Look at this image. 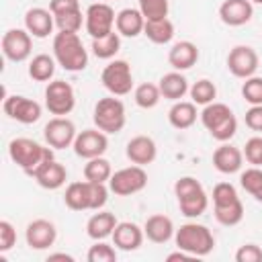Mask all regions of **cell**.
<instances>
[{
	"label": "cell",
	"mask_w": 262,
	"mask_h": 262,
	"mask_svg": "<svg viewBox=\"0 0 262 262\" xmlns=\"http://www.w3.org/2000/svg\"><path fill=\"white\" fill-rule=\"evenodd\" d=\"M8 156L27 176L33 178L49 160H53V147L41 145L29 137H16L8 143Z\"/></svg>",
	"instance_id": "6da1fadb"
},
{
	"label": "cell",
	"mask_w": 262,
	"mask_h": 262,
	"mask_svg": "<svg viewBox=\"0 0 262 262\" xmlns=\"http://www.w3.org/2000/svg\"><path fill=\"white\" fill-rule=\"evenodd\" d=\"M111 188L106 182H90V180H78L70 182L63 194V203L72 211H98L106 205Z\"/></svg>",
	"instance_id": "7a4b0ae2"
},
{
	"label": "cell",
	"mask_w": 262,
	"mask_h": 262,
	"mask_svg": "<svg viewBox=\"0 0 262 262\" xmlns=\"http://www.w3.org/2000/svg\"><path fill=\"white\" fill-rule=\"evenodd\" d=\"M53 57L66 72H82L88 66V51L78 33L59 31L53 37Z\"/></svg>",
	"instance_id": "3957f363"
},
{
	"label": "cell",
	"mask_w": 262,
	"mask_h": 262,
	"mask_svg": "<svg viewBox=\"0 0 262 262\" xmlns=\"http://www.w3.org/2000/svg\"><path fill=\"white\" fill-rule=\"evenodd\" d=\"M174 194L178 201V209L184 217L196 219L209 207V194L203 184L192 176H180L174 182Z\"/></svg>",
	"instance_id": "277c9868"
},
{
	"label": "cell",
	"mask_w": 262,
	"mask_h": 262,
	"mask_svg": "<svg viewBox=\"0 0 262 262\" xmlns=\"http://www.w3.org/2000/svg\"><path fill=\"white\" fill-rule=\"evenodd\" d=\"M213 215L217 223L233 227L244 219V203L231 182H219L213 188Z\"/></svg>",
	"instance_id": "5b68a950"
},
{
	"label": "cell",
	"mask_w": 262,
	"mask_h": 262,
	"mask_svg": "<svg viewBox=\"0 0 262 262\" xmlns=\"http://www.w3.org/2000/svg\"><path fill=\"white\" fill-rule=\"evenodd\" d=\"M174 242H176V248L188 252L192 258H203V256L211 254L215 248L213 231L207 225L196 223V221H188V223L180 225L174 233Z\"/></svg>",
	"instance_id": "8992f818"
},
{
	"label": "cell",
	"mask_w": 262,
	"mask_h": 262,
	"mask_svg": "<svg viewBox=\"0 0 262 262\" xmlns=\"http://www.w3.org/2000/svg\"><path fill=\"white\" fill-rule=\"evenodd\" d=\"M201 123L219 143L229 141L237 131V119L225 102H211L201 111Z\"/></svg>",
	"instance_id": "52a82bcc"
},
{
	"label": "cell",
	"mask_w": 262,
	"mask_h": 262,
	"mask_svg": "<svg viewBox=\"0 0 262 262\" xmlns=\"http://www.w3.org/2000/svg\"><path fill=\"white\" fill-rule=\"evenodd\" d=\"M92 121L96 125V129L104 131L106 135H115L121 133L125 123H127V113H125V104L121 98L104 96L94 104V113H92Z\"/></svg>",
	"instance_id": "ba28073f"
},
{
	"label": "cell",
	"mask_w": 262,
	"mask_h": 262,
	"mask_svg": "<svg viewBox=\"0 0 262 262\" xmlns=\"http://www.w3.org/2000/svg\"><path fill=\"white\" fill-rule=\"evenodd\" d=\"M145 186H147V172L143 170V166L137 164L113 172L108 180V188L117 196H131L135 192H141Z\"/></svg>",
	"instance_id": "9c48e42d"
},
{
	"label": "cell",
	"mask_w": 262,
	"mask_h": 262,
	"mask_svg": "<svg viewBox=\"0 0 262 262\" xmlns=\"http://www.w3.org/2000/svg\"><path fill=\"white\" fill-rule=\"evenodd\" d=\"M102 86L113 94V96H125L133 90V72L131 66L125 59H113L104 66L100 74Z\"/></svg>",
	"instance_id": "30bf717a"
},
{
	"label": "cell",
	"mask_w": 262,
	"mask_h": 262,
	"mask_svg": "<svg viewBox=\"0 0 262 262\" xmlns=\"http://www.w3.org/2000/svg\"><path fill=\"white\" fill-rule=\"evenodd\" d=\"M45 106L55 117H66L76 106V92L66 80H51L45 88Z\"/></svg>",
	"instance_id": "8fae6325"
},
{
	"label": "cell",
	"mask_w": 262,
	"mask_h": 262,
	"mask_svg": "<svg viewBox=\"0 0 262 262\" xmlns=\"http://www.w3.org/2000/svg\"><path fill=\"white\" fill-rule=\"evenodd\" d=\"M115 20H117V14H115L113 6H108L106 2H94L84 12V27L92 39H98V37L113 33Z\"/></svg>",
	"instance_id": "7c38bea8"
},
{
	"label": "cell",
	"mask_w": 262,
	"mask_h": 262,
	"mask_svg": "<svg viewBox=\"0 0 262 262\" xmlns=\"http://www.w3.org/2000/svg\"><path fill=\"white\" fill-rule=\"evenodd\" d=\"M2 108L12 121H18L23 125H33L41 119V104L23 94H6L2 100Z\"/></svg>",
	"instance_id": "4fadbf2b"
},
{
	"label": "cell",
	"mask_w": 262,
	"mask_h": 262,
	"mask_svg": "<svg viewBox=\"0 0 262 262\" xmlns=\"http://www.w3.org/2000/svg\"><path fill=\"white\" fill-rule=\"evenodd\" d=\"M49 10L55 18V27L66 33H78L84 23V14L78 0H51Z\"/></svg>",
	"instance_id": "5bb4252c"
},
{
	"label": "cell",
	"mask_w": 262,
	"mask_h": 262,
	"mask_svg": "<svg viewBox=\"0 0 262 262\" xmlns=\"http://www.w3.org/2000/svg\"><path fill=\"white\" fill-rule=\"evenodd\" d=\"M33 51V35L27 29H8L2 35V53L8 61L20 63L31 57Z\"/></svg>",
	"instance_id": "9a60e30c"
},
{
	"label": "cell",
	"mask_w": 262,
	"mask_h": 262,
	"mask_svg": "<svg viewBox=\"0 0 262 262\" xmlns=\"http://www.w3.org/2000/svg\"><path fill=\"white\" fill-rule=\"evenodd\" d=\"M258 66H260V57H258L256 49L250 45H235L227 55V70L235 78L246 80V78L254 76Z\"/></svg>",
	"instance_id": "2e32d148"
},
{
	"label": "cell",
	"mask_w": 262,
	"mask_h": 262,
	"mask_svg": "<svg viewBox=\"0 0 262 262\" xmlns=\"http://www.w3.org/2000/svg\"><path fill=\"white\" fill-rule=\"evenodd\" d=\"M76 135H78L76 125H74L68 117H53V119H49V123H47L45 129H43L45 143H47L49 147H53V149L72 147Z\"/></svg>",
	"instance_id": "e0dca14e"
},
{
	"label": "cell",
	"mask_w": 262,
	"mask_h": 262,
	"mask_svg": "<svg viewBox=\"0 0 262 262\" xmlns=\"http://www.w3.org/2000/svg\"><path fill=\"white\" fill-rule=\"evenodd\" d=\"M74 154L78 158H84V160H92V158H98L106 151L108 147V137L104 131L100 129H84L76 135L74 139Z\"/></svg>",
	"instance_id": "ac0fdd59"
},
{
	"label": "cell",
	"mask_w": 262,
	"mask_h": 262,
	"mask_svg": "<svg viewBox=\"0 0 262 262\" xmlns=\"http://www.w3.org/2000/svg\"><path fill=\"white\" fill-rule=\"evenodd\" d=\"M25 239L31 250H47L57 239V229L49 219H35L25 229Z\"/></svg>",
	"instance_id": "d6986e66"
},
{
	"label": "cell",
	"mask_w": 262,
	"mask_h": 262,
	"mask_svg": "<svg viewBox=\"0 0 262 262\" xmlns=\"http://www.w3.org/2000/svg\"><path fill=\"white\" fill-rule=\"evenodd\" d=\"M254 16V4L250 0H223L219 6V18L227 27H242Z\"/></svg>",
	"instance_id": "ffe728a7"
},
{
	"label": "cell",
	"mask_w": 262,
	"mask_h": 262,
	"mask_svg": "<svg viewBox=\"0 0 262 262\" xmlns=\"http://www.w3.org/2000/svg\"><path fill=\"white\" fill-rule=\"evenodd\" d=\"M125 156L131 164H137V166H147L156 160L158 156V145L156 141L149 137V135H135L127 141V147H125Z\"/></svg>",
	"instance_id": "44dd1931"
},
{
	"label": "cell",
	"mask_w": 262,
	"mask_h": 262,
	"mask_svg": "<svg viewBox=\"0 0 262 262\" xmlns=\"http://www.w3.org/2000/svg\"><path fill=\"white\" fill-rule=\"evenodd\" d=\"M213 166L221 174H235L244 166V151L227 141H223L215 151H213Z\"/></svg>",
	"instance_id": "7402d4cb"
},
{
	"label": "cell",
	"mask_w": 262,
	"mask_h": 262,
	"mask_svg": "<svg viewBox=\"0 0 262 262\" xmlns=\"http://www.w3.org/2000/svg\"><path fill=\"white\" fill-rule=\"evenodd\" d=\"M143 227H139L133 221H119L113 231V244L123 252H135L143 244Z\"/></svg>",
	"instance_id": "603a6c76"
},
{
	"label": "cell",
	"mask_w": 262,
	"mask_h": 262,
	"mask_svg": "<svg viewBox=\"0 0 262 262\" xmlns=\"http://www.w3.org/2000/svg\"><path fill=\"white\" fill-rule=\"evenodd\" d=\"M55 27V18L51 14V10L47 8H29L25 12V29L35 37V39H45L49 37V33Z\"/></svg>",
	"instance_id": "cb8c5ba5"
},
{
	"label": "cell",
	"mask_w": 262,
	"mask_h": 262,
	"mask_svg": "<svg viewBox=\"0 0 262 262\" xmlns=\"http://www.w3.org/2000/svg\"><path fill=\"white\" fill-rule=\"evenodd\" d=\"M143 233L149 242L154 244H166L174 237L176 229H174V223L168 215H162V213H156V215H149L143 223Z\"/></svg>",
	"instance_id": "d4e9b609"
},
{
	"label": "cell",
	"mask_w": 262,
	"mask_h": 262,
	"mask_svg": "<svg viewBox=\"0 0 262 262\" xmlns=\"http://www.w3.org/2000/svg\"><path fill=\"white\" fill-rule=\"evenodd\" d=\"M145 27V16L141 14L139 8H123L117 12V20H115V29L121 37H139L143 33Z\"/></svg>",
	"instance_id": "484cf974"
},
{
	"label": "cell",
	"mask_w": 262,
	"mask_h": 262,
	"mask_svg": "<svg viewBox=\"0 0 262 262\" xmlns=\"http://www.w3.org/2000/svg\"><path fill=\"white\" fill-rule=\"evenodd\" d=\"M196 61H199V47L192 41H178L168 51V63L178 72L190 70Z\"/></svg>",
	"instance_id": "4316f807"
},
{
	"label": "cell",
	"mask_w": 262,
	"mask_h": 262,
	"mask_svg": "<svg viewBox=\"0 0 262 262\" xmlns=\"http://www.w3.org/2000/svg\"><path fill=\"white\" fill-rule=\"evenodd\" d=\"M33 180H35L41 188H45V190H57V188H61V186L66 184V180H68V170H66L63 164L55 162V158H53V160H49V162L33 176Z\"/></svg>",
	"instance_id": "83f0119b"
},
{
	"label": "cell",
	"mask_w": 262,
	"mask_h": 262,
	"mask_svg": "<svg viewBox=\"0 0 262 262\" xmlns=\"http://www.w3.org/2000/svg\"><path fill=\"white\" fill-rule=\"evenodd\" d=\"M117 217L115 213L111 211H102L98 209L94 215H90V219L86 221V233L90 239H106V237H113V231L117 227Z\"/></svg>",
	"instance_id": "f1b7e54d"
},
{
	"label": "cell",
	"mask_w": 262,
	"mask_h": 262,
	"mask_svg": "<svg viewBox=\"0 0 262 262\" xmlns=\"http://www.w3.org/2000/svg\"><path fill=\"white\" fill-rule=\"evenodd\" d=\"M160 92H162V96L164 98H168V100H172V102H176V100H182L184 98V94L188 92V80H186V76L182 74V72H178V70H174V72H168V74H164L162 78H160Z\"/></svg>",
	"instance_id": "f546056e"
},
{
	"label": "cell",
	"mask_w": 262,
	"mask_h": 262,
	"mask_svg": "<svg viewBox=\"0 0 262 262\" xmlns=\"http://www.w3.org/2000/svg\"><path fill=\"white\" fill-rule=\"evenodd\" d=\"M196 104L192 100H176L168 111V123L174 129H188L196 123Z\"/></svg>",
	"instance_id": "4dcf8cb0"
},
{
	"label": "cell",
	"mask_w": 262,
	"mask_h": 262,
	"mask_svg": "<svg viewBox=\"0 0 262 262\" xmlns=\"http://www.w3.org/2000/svg\"><path fill=\"white\" fill-rule=\"evenodd\" d=\"M143 35L156 45H166L174 39V23L168 16L166 18H156V20H145Z\"/></svg>",
	"instance_id": "1f68e13d"
},
{
	"label": "cell",
	"mask_w": 262,
	"mask_h": 262,
	"mask_svg": "<svg viewBox=\"0 0 262 262\" xmlns=\"http://www.w3.org/2000/svg\"><path fill=\"white\" fill-rule=\"evenodd\" d=\"M55 57L47 53H39L29 61V76L35 82H49L55 74Z\"/></svg>",
	"instance_id": "d6a6232c"
},
{
	"label": "cell",
	"mask_w": 262,
	"mask_h": 262,
	"mask_svg": "<svg viewBox=\"0 0 262 262\" xmlns=\"http://www.w3.org/2000/svg\"><path fill=\"white\" fill-rule=\"evenodd\" d=\"M94 57L98 59H113L119 49H121V35L117 33V29L104 37H98V39H92V45H90Z\"/></svg>",
	"instance_id": "836d02e7"
},
{
	"label": "cell",
	"mask_w": 262,
	"mask_h": 262,
	"mask_svg": "<svg viewBox=\"0 0 262 262\" xmlns=\"http://www.w3.org/2000/svg\"><path fill=\"white\" fill-rule=\"evenodd\" d=\"M113 176V168H111V162L102 156L98 158H92V160H86L84 164V178L90 180V182H108Z\"/></svg>",
	"instance_id": "e575fe53"
},
{
	"label": "cell",
	"mask_w": 262,
	"mask_h": 262,
	"mask_svg": "<svg viewBox=\"0 0 262 262\" xmlns=\"http://www.w3.org/2000/svg\"><path fill=\"white\" fill-rule=\"evenodd\" d=\"M239 184L250 196H254L258 203H262V168L260 166L246 168L239 174Z\"/></svg>",
	"instance_id": "d590c367"
},
{
	"label": "cell",
	"mask_w": 262,
	"mask_h": 262,
	"mask_svg": "<svg viewBox=\"0 0 262 262\" xmlns=\"http://www.w3.org/2000/svg\"><path fill=\"white\" fill-rule=\"evenodd\" d=\"M188 94H190V100H192L194 104L207 106V104L215 102V98H217V86H215L211 80L201 78V80H196V82L188 88Z\"/></svg>",
	"instance_id": "8d00e7d4"
},
{
	"label": "cell",
	"mask_w": 262,
	"mask_h": 262,
	"mask_svg": "<svg viewBox=\"0 0 262 262\" xmlns=\"http://www.w3.org/2000/svg\"><path fill=\"white\" fill-rule=\"evenodd\" d=\"M160 98H162L160 86L154 82H143L133 90V100L139 108H154L160 102Z\"/></svg>",
	"instance_id": "74e56055"
},
{
	"label": "cell",
	"mask_w": 262,
	"mask_h": 262,
	"mask_svg": "<svg viewBox=\"0 0 262 262\" xmlns=\"http://www.w3.org/2000/svg\"><path fill=\"white\" fill-rule=\"evenodd\" d=\"M141 14L145 20H156V18H166L170 10V0H137Z\"/></svg>",
	"instance_id": "f35d334b"
},
{
	"label": "cell",
	"mask_w": 262,
	"mask_h": 262,
	"mask_svg": "<svg viewBox=\"0 0 262 262\" xmlns=\"http://www.w3.org/2000/svg\"><path fill=\"white\" fill-rule=\"evenodd\" d=\"M115 246V244H113ZM104 239H96L94 246H90L86 260L88 262H117V250Z\"/></svg>",
	"instance_id": "ab89813d"
},
{
	"label": "cell",
	"mask_w": 262,
	"mask_h": 262,
	"mask_svg": "<svg viewBox=\"0 0 262 262\" xmlns=\"http://www.w3.org/2000/svg\"><path fill=\"white\" fill-rule=\"evenodd\" d=\"M242 96L250 106L252 104H262V78L256 76V74L246 78L244 84H242Z\"/></svg>",
	"instance_id": "60d3db41"
},
{
	"label": "cell",
	"mask_w": 262,
	"mask_h": 262,
	"mask_svg": "<svg viewBox=\"0 0 262 262\" xmlns=\"http://www.w3.org/2000/svg\"><path fill=\"white\" fill-rule=\"evenodd\" d=\"M242 151L250 166H262V137L260 135L250 137Z\"/></svg>",
	"instance_id": "b9f144b4"
},
{
	"label": "cell",
	"mask_w": 262,
	"mask_h": 262,
	"mask_svg": "<svg viewBox=\"0 0 262 262\" xmlns=\"http://www.w3.org/2000/svg\"><path fill=\"white\" fill-rule=\"evenodd\" d=\"M16 246V229L10 221L2 219L0 221V254L10 252Z\"/></svg>",
	"instance_id": "7bdbcfd3"
},
{
	"label": "cell",
	"mask_w": 262,
	"mask_h": 262,
	"mask_svg": "<svg viewBox=\"0 0 262 262\" xmlns=\"http://www.w3.org/2000/svg\"><path fill=\"white\" fill-rule=\"evenodd\" d=\"M235 262H262V248L258 244H244L235 252Z\"/></svg>",
	"instance_id": "ee69618b"
},
{
	"label": "cell",
	"mask_w": 262,
	"mask_h": 262,
	"mask_svg": "<svg viewBox=\"0 0 262 262\" xmlns=\"http://www.w3.org/2000/svg\"><path fill=\"white\" fill-rule=\"evenodd\" d=\"M244 121H246V125H248L252 131L262 133V104H252V106L246 111Z\"/></svg>",
	"instance_id": "f6af8a7d"
},
{
	"label": "cell",
	"mask_w": 262,
	"mask_h": 262,
	"mask_svg": "<svg viewBox=\"0 0 262 262\" xmlns=\"http://www.w3.org/2000/svg\"><path fill=\"white\" fill-rule=\"evenodd\" d=\"M190 258H192V256H190L188 252L180 250V248H178L176 252H172V254H168V256H166V260H168V262H176V260H190Z\"/></svg>",
	"instance_id": "bcb514c9"
},
{
	"label": "cell",
	"mask_w": 262,
	"mask_h": 262,
	"mask_svg": "<svg viewBox=\"0 0 262 262\" xmlns=\"http://www.w3.org/2000/svg\"><path fill=\"white\" fill-rule=\"evenodd\" d=\"M55 260L74 262V256H72V254H66V252H55V254H49V256H47V262H55Z\"/></svg>",
	"instance_id": "7dc6e473"
},
{
	"label": "cell",
	"mask_w": 262,
	"mask_h": 262,
	"mask_svg": "<svg viewBox=\"0 0 262 262\" xmlns=\"http://www.w3.org/2000/svg\"><path fill=\"white\" fill-rule=\"evenodd\" d=\"M252 4H262V0H250Z\"/></svg>",
	"instance_id": "c3c4849f"
}]
</instances>
